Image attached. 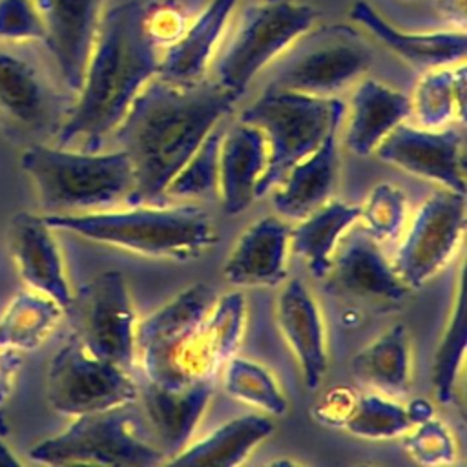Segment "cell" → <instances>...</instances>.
Returning <instances> with one entry per match:
<instances>
[{
	"mask_svg": "<svg viewBox=\"0 0 467 467\" xmlns=\"http://www.w3.org/2000/svg\"><path fill=\"white\" fill-rule=\"evenodd\" d=\"M239 95L217 80L170 82L153 77L133 97L113 139L133 170V204H159L170 179L232 111Z\"/></svg>",
	"mask_w": 467,
	"mask_h": 467,
	"instance_id": "cell-1",
	"label": "cell"
},
{
	"mask_svg": "<svg viewBox=\"0 0 467 467\" xmlns=\"http://www.w3.org/2000/svg\"><path fill=\"white\" fill-rule=\"evenodd\" d=\"M161 49L144 27V5L124 2L100 15L77 102L57 131V146L84 142L97 151L133 97L157 75Z\"/></svg>",
	"mask_w": 467,
	"mask_h": 467,
	"instance_id": "cell-2",
	"label": "cell"
},
{
	"mask_svg": "<svg viewBox=\"0 0 467 467\" xmlns=\"http://www.w3.org/2000/svg\"><path fill=\"white\" fill-rule=\"evenodd\" d=\"M53 230H69L86 239L148 257L186 261L217 243L210 213L195 204H135L119 212L42 215Z\"/></svg>",
	"mask_w": 467,
	"mask_h": 467,
	"instance_id": "cell-3",
	"label": "cell"
},
{
	"mask_svg": "<svg viewBox=\"0 0 467 467\" xmlns=\"http://www.w3.org/2000/svg\"><path fill=\"white\" fill-rule=\"evenodd\" d=\"M44 208L80 213L130 197L133 170L124 150L71 151L64 146L33 144L20 157Z\"/></svg>",
	"mask_w": 467,
	"mask_h": 467,
	"instance_id": "cell-4",
	"label": "cell"
},
{
	"mask_svg": "<svg viewBox=\"0 0 467 467\" xmlns=\"http://www.w3.org/2000/svg\"><path fill=\"white\" fill-rule=\"evenodd\" d=\"M345 104L337 97H321L266 86L241 113L243 122L257 126L268 148L266 170L255 186V199L277 186L294 164L312 153L321 140L339 128Z\"/></svg>",
	"mask_w": 467,
	"mask_h": 467,
	"instance_id": "cell-5",
	"label": "cell"
},
{
	"mask_svg": "<svg viewBox=\"0 0 467 467\" xmlns=\"http://www.w3.org/2000/svg\"><path fill=\"white\" fill-rule=\"evenodd\" d=\"M131 405L75 416L64 432L29 449V458L47 465L153 467L164 463V451L139 432Z\"/></svg>",
	"mask_w": 467,
	"mask_h": 467,
	"instance_id": "cell-6",
	"label": "cell"
},
{
	"mask_svg": "<svg viewBox=\"0 0 467 467\" xmlns=\"http://www.w3.org/2000/svg\"><path fill=\"white\" fill-rule=\"evenodd\" d=\"M317 13L297 0H259L244 9L215 66L217 82L243 95L268 64L312 29Z\"/></svg>",
	"mask_w": 467,
	"mask_h": 467,
	"instance_id": "cell-7",
	"label": "cell"
},
{
	"mask_svg": "<svg viewBox=\"0 0 467 467\" xmlns=\"http://www.w3.org/2000/svg\"><path fill=\"white\" fill-rule=\"evenodd\" d=\"M268 86L332 97L370 66L372 53L350 26L308 29L279 58Z\"/></svg>",
	"mask_w": 467,
	"mask_h": 467,
	"instance_id": "cell-8",
	"label": "cell"
},
{
	"mask_svg": "<svg viewBox=\"0 0 467 467\" xmlns=\"http://www.w3.org/2000/svg\"><path fill=\"white\" fill-rule=\"evenodd\" d=\"M215 299L212 286L193 283L135 327V352L146 381L164 389L193 383L186 374V356Z\"/></svg>",
	"mask_w": 467,
	"mask_h": 467,
	"instance_id": "cell-9",
	"label": "cell"
},
{
	"mask_svg": "<svg viewBox=\"0 0 467 467\" xmlns=\"http://www.w3.org/2000/svg\"><path fill=\"white\" fill-rule=\"evenodd\" d=\"M46 396L53 410L80 416L135 403L139 387L126 368L93 356L73 336L49 361Z\"/></svg>",
	"mask_w": 467,
	"mask_h": 467,
	"instance_id": "cell-10",
	"label": "cell"
},
{
	"mask_svg": "<svg viewBox=\"0 0 467 467\" xmlns=\"http://www.w3.org/2000/svg\"><path fill=\"white\" fill-rule=\"evenodd\" d=\"M66 314L73 319L75 336L97 358L126 370L135 359V310L126 279L106 270L84 285Z\"/></svg>",
	"mask_w": 467,
	"mask_h": 467,
	"instance_id": "cell-11",
	"label": "cell"
},
{
	"mask_svg": "<svg viewBox=\"0 0 467 467\" xmlns=\"http://www.w3.org/2000/svg\"><path fill=\"white\" fill-rule=\"evenodd\" d=\"M465 232V193L443 188L416 212L410 230L394 257V272L418 288L438 274L454 255Z\"/></svg>",
	"mask_w": 467,
	"mask_h": 467,
	"instance_id": "cell-12",
	"label": "cell"
},
{
	"mask_svg": "<svg viewBox=\"0 0 467 467\" xmlns=\"http://www.w3.org/2000/svg\"><path fill=\"white\" fill-rule=\"evenodd\" d=\"M463 140V131L454 126L432 130L401 122L379 142L374 153L412 175L465 193Z\"/></svg>",
	"mask_w": 467,
	"mask_h": 467,
	"instance_id": "cell-13",
	"label": "cell"
},
{
	"mask_svg": "<svg viewBox=\"0 0 467 467\" xmlns=\"http://www.w3.org/2000/svg\"><path fill=\"white\" fill-rule=\"evenodd\" d=\"M66 86L78 93L95 44L100 0H33Z\"/></svg>",
	"mask_w": 467,
	"mask_h": 467,
	"instance_id": "cell-14",
	"label": "cell"
},
{
	"mask_svg": "<svg viewBox=\"0 0 467 467\" xmlns=\"http://www.w3.org/2000/svg\"><path fill=\"white\" fill-rule=\"evenodd\" d=\"M51 230L42 215L18 212L9 224V252L22 281L31 290L57 301L66 312L73 292Z\"/></svg>",
	"mask_w": 467,
	"mask_h": 467,
	"instance_id": "cell-15",
	"label": "cell"
},
{
	"mask_svg": "<svg viewBox=\"0 0 467 467\" xmlns=\"http://www.w3.org/2000/svg\"><path fill=\"white\" fill-rule=\"evenodd\" d=\"M325 277H328L330 290L361 299L398 303L410 290L367 230L350 234L339 244Z\"/></svg>",
	"mask_w": 467,
	"mask_h": 467,
	"instance_id": "cell-16",
	"label": "cell"
},
{
	"mask_svg": "<svg viewBox=\"0 0 467 467\" xmlns=\"http://www.w3.org/2000/svg\"><path fill=\"white\" fill-rule=\"evenodd\" d=\"M277 325L297 359L303 383L316 390L327 374V341L319 306L301 279H290L277 297Z\"/></svg>",
	"mask_w": 467,
	"mask_h": 467,
	"instance_id": "cell-17",
	"label": "cell"
},
{
	"mask_svg": "<svg viewBox=\"0 0 467 467\" xmlns=\"http://www.w3.org/2000/svg\"><path fill=\"white\" fill-rule=\"evenodd\" d=\"M350 18L372 33L385 47L401 57L418 69L460 64L467 51L465 29L451 27L441 31H403L383 18L368 2L356 0L350 7Z\"/></svg>",
	"mask_w": 467,
	"mask_h": 467,
	"instance_id": "cell-18",
	"label": "cell"
},
{
	"mask_svg": "<svg viewBox=\"0 0 467 467\" xmlns=\"http://www.w3.org/2000/svg\"><path fill=\"white\" fill-rule=\"evenodd\" d=\"M290 228L275 215L252 223L223 268L224 279L234 286H275L286 277Z\"/></svg>",
	"mask_w": 467,
	"mask_h": 467,
	"instance_id": "cell-19",
	"label": "cell"
},
{
	"mask_svg": "<svg viewBox=\"0 0 467 467\" xmlns=\"http://www.w3.org/2000/svg\"><path fill=\"white\" fill-rule=\"evenodd\" d=\"M266 139L257 126L239 120L223 135L217 197L226 213H241L252 204L255 186L266 170Z\"/></svg>",
	"mask_w": 467,
	"mask_h": 467,
	"instance_id": "cell-20",
	"label": "cell"
},
{
	"mask_svg": "<svg viewBox=\"0 0 467 467\" xmlns=\"http://www.w3.org/2000/svg\"><path fill=\"white\" fill-rule=\"evenodd\" d=\"M213 381L197 379L184 389H164L146 381L142 407L166 456L179 454L192 438L212 398ZM168 458V460H170Z\"/></svg>",
	"mask_w": 467,
	"mask_h": 467,
	"instance_id": "cell-21",
	"label": "cell"
},
{
	"mask_svg": "<svg viewBox=\"0 0 467 467\" xmlns=\"http://www.w3.org/2000/svg\"><path fill=\"white\" fill-rule=\"evenodd\" d=\"M237 2L239 0H210L202 11L188 22L182 35L164 47L159 58L157 77L182 84L204 78V71Z\"/></svg>",
	"mask_w": 467,
	"mask_h": 467,
	"instance_id": "cell-22",
	"label": "cell"
},
{
	"mask_svg": "<svg viewBox=\"0 0 467 467\" xmlns=\"http://www.w3.org/2000/svg\"><path fill=\"white\" fill-rule=\"evenodd\" d=\"M337 128L321 144L290 168L272 201L281 217L299 221L323 206L337 182Z\"/></svg>",
	"mask_w": 467,
	"mask_h": 467,
	"instance_id": "cell-23",
	"label": "cell"
},
{
	"mask_svg": "<svg viewBox=\"0 0 467 467\" xmlns=\"http://www.w3.org/2000/svg\"><path fill=\"white\" fill-rule=\"evenodd\" d=\"M244 319L246 301L241 292H230L215 299L186 356V374L192 381L212 379L234 358L243 337Z\"/></svg>",
	"mask_w": 467,
	"mask_h": 467,
	"instance_id": "cell-24",
	"label": "cell"
},
{
	"mask_svg": "<svg viewBox=\"0 0 467 467\" xmlns=\"http://www.w3.org/2000/svg\"><path fill=\"white\" fill-rule=\"evenodd\" d=\"M409 117L410 97L379 80L365 78L356 86L352 95L345 144L356 155H370L379 142Z\"/></svg>",
	"mask_w": 467,
	"mask_h": 467,
	"instance_id": "cell-25",
	"label": "cell"
},
{
	"mask_svg": "<svg viewBox=\"0 0 467 467\" xmlns=\"http://www.w3.org/2000/svg\"><path fill=\"white\" fill-rule=\"evenodd\" d=\"M58 111V99L38 69L0 49V117L18 128H42Z\"/></svg>",
	"mask_w": 467,
	"mask_h": 467,
	"instance_id": "cell-26",
	"label": "cell"
},
{
	"mask_svg": "<svg viewBox=\"0 0 467 467\" xmlns=\"http://www.w3.org/2000/svg\"><path fill=\"white\" fill-rule=\"evenodd\" d=\"M274 432V423L261 414H244L217 427L206 438L186 445L166 460L168 465H241L252 451Z\"/></svg>",
	"mask_w": 467,
	"mask_h": 467,
	"instance_id": "cell-27",
	"label": "cell"
},
{
	"mask_svg": "<svg viewBox=\"0 0 467 467\" xmlns=\"http://www.w3.org/2000/svg\"><path fill=\"white\" fill-rule=\"evenodd\" d=\"M359 206L341 201H327L290 228V248L306 259L314 277L321 279L328 274L339 239L359 221Z\"/></svg>",
	"mask_w": 467,
	"mask_h": 467,
	"instance_id": "cell-28",
	"label": "cell"
},
{
	"mask_svg": "<svg viewBox=\"0 0 467 467\" xmlns=\"http://www.w3.org/2000/svg\"><path fill=\"white\" fill-rule=\"evenodd\" d=\"M467 73L465 64L425 69L410 97V115H416L421 128H445L465 120Z\"/></svg>",
	"mask_w": 467,
	"mask_h": 467,
	"instance_id": "cell-29",
	"label": "cell"
},
{
	"mask_svg": "<svg viewBox=\"0 0 467 467\" xmlns=\"http://www.w3.org/2000/svg\"><path fill=\"white\" fill-rule=\"evenodd\" d=\"M352 368L361 381L390 396L405 394L410 387V352L405 327L394 325L361 348L352 359Z\"/></svg>",
	"mask_w": 467,
	"mask_h": 467,
	"instance_id": "cell-30",
	"label": "cell"
},
{
	"mask_svg": "<svg viewBox=\"0 0 467 467\" xmlns=\"http://www.w3.org/2000/svg\"><path fill=\"white\" fill-rule=\"evenodd\" d=\"M62 306L40 292H18L0 317V347L33 350L55 328Z\"/></svg>",
	"mask_w": 467,
	"mask_h": 467,
	"instance_id": "cell-31",
	"label": "cell"
},
{
	"mask_svg": "<svg viewBox=\"0 0 467 467\" xmlns=\"http://www.w3.org/2000/svg\"><path fill=\"white\" fill-rule=\"evenodd\" d=\"M467 301H465V279L463 270L460 275L458 296L452 305L447 327L440 339V345L434 352L432 359V389L441 403L454 401L456 396V381L465 358L467 345Z\"/></svg>",
	"mask_w": 467,
	"mask_h": 467,
	"instance_id": "cell-32",
	"label": "cell"
},
{
	"mask_svg": "<svg viewBox=\"0 0 467 467\" xmlns=\"http://www.w3.org/2000/svg\"><path fill=\"white\" fill-rule=\"evenodd\" d=\"M224 390L265 414L283 416L288 409V401L277 385L270 370L246 358H230L224 363Z\"/></svg>",
	"mask_w": 467,
	"mask_h": 467,
	"instance_id": "cell-33",
	"label": "cell"
},
{
	"mask_svg": "<svg viewBox=\"0 0 467 467\" xmlns=\"http://www.w3.org/2000/svg\"><path fill=\"white\" fill-rule=\"evenodd\" d=\"M223 133L215 126L170 179L164 195L171 199H212L219 195V150Z\"/></svg>",
	"mask_w": 467,
	"mask_h": 467,
	"instance_id": "cell-34",
	"label": "cell"
},
{
	"mask_svg": "<svg viewBox=\"0 0 467 467\" xmlns=\"http://www.w3.org/2000/svg\"><path fill=\"white\" fill-rule=\"evenodd\" d=\"M343 427L359 438L390 440L394 436L405 434L412 423L409 420L407 409L400 403L376 394H367L358 396V401Z\"/></svg>",
	"mask_w": 467,
	"mask_h": 467,
	"instance_id": "cell-35",
	"label": "cell"
},
{
	"mask_svg": "<svg viewBox=\"0 0 467 467\" xmlns=\"http://www.w3.org/2000/svg\"><path fill=\"white\" fill-rule=\"evenodd\" d=\"M405 195L398 186L381 182L372 188L359 219L365 221L367 232L376 241L394 239L405 223Z\"/></svg>",
	"mask_w": 467,
	"mask_h": 467,
	"instance_id": "cell-36",
	"label": "cell"
},
{
	"mask_svg": "<svg viewBox=\"0 0 467 467\" xmlns=\"http://www.w3.org/2000/svg\"><path fill=\"white\" fill-rule=\"evenodd\" d=\"M416 431L403 441L405 451L421 465H449L456 458V443L449 429L438 420L414 425Z\"/></svg>",
	"mask_w": 467,
	"mask_h": 467,
	"instance_id": "cell-37",
	"label": "cell"
},
{
	"mask_svg": "<svg viewBox=\"0 0 467 467\" xmlns=\"http://www.w3.org/2000/svg\"><path fill=\"white\" fill-rule=\"evenodd\" d=\"M0 40H44L33 0H0Z\"/></svg>",
	"mask_w": 467,
	"mask_h": 467,
	"instance_id": "cell-38",
	"label": "cell"
},
{
	"mask_svg": "<svg viewBox=\"0 0 467 467\" xmlns=\"http://www.w3.org/2000/svg\"><path fill=\"white\" fill-rule=\"evenodd\" d=\"M188 26L182 5L173 0H159L144 5V27L159 49L173 44Z\"/></svg>",
	"mask_w": 467,
	"mask_h": 467,
	"instance_id": "cell-39",
	"label": "cell"
},
{
	"mask_svg": "<svg viewBox=\"0 0 467 467\" xmlns=\"http://www.w3.org/2000/svg\"><path fill=\"white\" fill-rule=\"evenodd\" d=\"M358 396L348 387H336L325 394L321 403L316 407L314 414L321 423L327 425H339L343 427L345 420L352 412Z\"/></svg>",
	"mask_w": 467,
	"mask_h": 467,
	"instance_id": "cell-40",
	"label": "cell"
},
{
	"mask_svg": "<svg viewBox=\"0 0 467 467\" xmlns=\"http://www.w3.org/2000/svg\"><path fill=\"white\" fill-rule=\"evenodd\" d=\"M20 365L22 358L16 350L0 347V405L9 398L13 390Z\"/></svg>",
	"mask_w": 467,
	"mask_h": 467,
	"instance_id": "cell-41",
	"label": "cell"
},
{
	"mask_svg": "<svg viewBox=\"0 0 467 467\" xmlns=\"http://www.w3.org/2000/svg\"><path fill=\"white\" fill-rule=\"evenodd\" d=\"M436 9L445 22L452 24V27L465 29L467 0H436Z\"/></svg>",
	"mask_w": 467,
	"mask_h": 467,
	"instance_id": "cell-42",
	"label": "cell"
},
{
	"mask_svg": "<svg viewBox=\"0 0 467 467\" xmlns=\"http://www.w3.org/2000/svg\"><path fill=\"white\" fill-rule=\"evenodd\" d=\"M432 412H434L432 405H431L427 400H423V398L412 400V401L409 403V407H407V414H409V420H410L412 427L418 425V423H423V421L431 420V418H432Z\"/></svg>",
	"mask_w": 467,
	"mask_h": 467,
	"instance_id": "cell-43",
	"label": "cell"
},
{
	"mask_svg": "<svg viewBox=\"0 0 467 467\" xmlns=\"http://www.w3.org/2000/svg\"><path fill=\"white\" fill-rule=\"evenodd\" d=\"M2 436H4V432H0V465H4V467L20 465V460L11 452V449L5 445Z\"/></svg>",
	"mask_w": 467,
	"mask_h": 467,
	"instance_id": "cell-44",
	"label": "cell"
},
{
	"mask_svg": "<svg viewBox=\"0 0 467 467\" xmlns=\"http://www.w3.org/2000/svg\"><path fill=\"white\" fill-rule=\"evenodd\" d=\"M0 432L7 434V423H5V418H4V412L0 410Z\"/></svg>",
	"mask_w": 467,
	"mask_h": 467,
	"instance_id": "cell-45",
	"label": "cell"
}]
</instances>
